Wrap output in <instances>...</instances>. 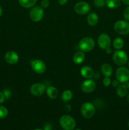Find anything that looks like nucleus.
I'll return each instance as SVG.
<instances>
[{
	"label": "nucleus",
	"instance_id": "nucleus-1",
	"mask_svg": "<svg viewBox=\"0 0 129 130\" xmlns=\"http://www.w3.org/2000/svg\"><path fill=\"white\" fill-rule=\"evenodd\" d=\"M113 59L115 64L119 67H121L125 66L128 63V57L126 52L121 50H117L114 53Z\"/></svg>",
	"mask_w": 129,
	"mask_h": 130
},
{
	"label": "nucleus",
	"instance_id": "nucleus-2",
	"mask_svg": "<svg viewBox=\"0 0 129 130\" xmlns=\"http://www.w3.org/2000/svg\"><path fill=\"white\" fill-rule=\"evenodd\" d=\"M59 124L64 130H73L76 126V121L70 115H63L59 119Z\"/></svg>",
	"mask_w": 129,
	"mask_h": 130
},
{
	"label": "nucleus",
	"instance_id": "nucleus-3",
	"mask_svg": "<svg viewBox=\"0 0 129 130\" xmlns=\"http://www.w3.org/2000/svg\"><path fill=\"white\" fill-rule=\"evenodd\" d=\"M94 39L91 37H85L80 41L78 43L80 51L83 52H89L92 51L95 47Z\"/></svg>",
	"mask_w": 129,
	"mask_h": 130
},
{
	"label": "nucleus",
	"instance_id": "nucleus-4",
	"mask_svg": "<svg viewBox=\"0 0 129 130\" xmlns=\"http://www.w3.org/2000/svg\"><path fill=\"white\" fill-rule=\"evenodd\" d=\"M114 30L120 35H126L129 33V22L127 20H120L114 24Z\"/></svg>",
	"mask_w": 129,
	"mask_h": 130
},
{
	"label": "nucleus",
	"instance_id": "nucleus-5",
	"mask_svg": "<svg viewBox=\"0 0 129 130\" xmlns=\"http://www.w3.org/2000/svg\"><path fill=\"white\" fill-rule=\"evenodd\" d=\"M80 112L82 115L86 119H90L94 116L96 112V107L92 103L87 102L83 103L80 108Z\"/></svg>",
	"mask_w": 129,
	"mask_h": 130
},
{
	"label": "nucleus",
	"instance_id": "nucleus-6",
	"mask_svg": "<svg viewBox=\"0 0 129 130\" xmlns=\"http://www.w3.org/2000/svg\"><path fill=\"white\" fill-rule=\"evenodd\" d=\"M115 76L120 83H126L129 81V69L124 66L120 67L116 69Z\"/></svg>",
	"mask_w": 129,
	"mask_h": 130
},
{
	"label": "nucleus",
	"instance_id": "nucleus-7",
	"mask_svg": "<svg viewBox=\"0 0 129 130\" xmlns=\"http://www.w3.org/2000/svg\"><path fill=\"white\" fill-rule=\"evenodd\" d=\"M44 15V9L41 6H33L30 10V13H29L30 19L35 22H40L43 19Z\"/></svg>",
	"mask_w": 129,
	"mask_h": 130
},
{
	"label": "nucleus",
	"instance_id": "nucleus-8",
	"mask_svg": "<svg viewBox=\"0 0 129 130\" xmlns=\"http://www.w3.org/2000/svg\"><path fill=\"white\" fill-rule=\"evenodd\" d=\"M111 38L110 36L106 33H102L100 34L97 39V43H98L99 47L101 50H106L111 46Z\"/></svg>",
	"mask_w": 129,
	"mask_h": 130
},
{
	"label": "nucleus",
	"instance_id": "nucleus-9",
	"mask_svg": "<svg viewBox=\"0 0 129 130\" xmlns=\"http://www.w3.org/2000/svg\"><path fill=\"white\" fill-rule=\"evenodd\" d=\"M74 10L77 13L83 15L89 13L91 10V6L85 1H80L77 3L74 6Z\"/></svg>",
	"mask_w": 129,
	"mask_h": 130
},
{
	"label": "nucleus",
	"instance_id": "nucleus-10",
	"mask_svg": "<svg viewBox=\"0 0 129 130\" xmlns=\"http://www.w3.org/2000/svg\"><path fill=\"white\" fill-rule=\"evenodd\" d=\"M46 86L44 84L36 83L31 85L30 88V92L34 96H41L45 93Z\"/></svg>",
	"mask_w": 129,
	"mask_h": 130
},
{
	"label": "nucleus",
	"instance_id": "nucleus-11",
	"mask_svg": "<svg viewBox=\"0 0 129 130\" xmlns=\"http://www.w3.org/2000/svg\"><path fill=\"white\" fill-rule=\"evenodd\" d=\"M80 88L83 92L89 93L94 91L96 88V83L94 80L92 79H87L82 82Z\"/></svg>",
	"mask_w": 129,
	"mask_h": 130
},
{
	"label": "nucleus",
	"instance_id": "nucleus-12",
	"mask_svg": "<svg viewBox=\"0 0 129 130\" xmlns=\"http://www.w3.org/2000/svg\"><path fill=\"white\" fill-rule=\"evenodd\" d=\"M32 69L37 74H43L46 71V66L45 63L41 60H34L31 62Z\"/></svg>",
	"mask_w": 129,
	"mask_h": 130
},
{
	"label": "nucleus",
	"instance_id": "nucleus-13",
	"mask_svg": "<svg viewBox=\"0 0 129 130\" xmlns=\"http://www.w3.org/2000/svg\"><path fill=\"white\" fill-rule=\"evenodd\" d=\"M5 60L8 63L14 65L19 60V56L17 53L14 51H9L5 55Z\"/></svg>",
	"mask_w": 129,
	"mask_h": 130
},
{
	"label": "nucleus",
	"instance_id": "nucleus-14",
	"mask_svg": "<svg viewBox=\"0 0 129 130\" xmlns=\"http://www.w3.org/2000/svg\"><path fill=\"white\" fill-rule=\"evenodd\" d=\"M80 74L82 77H83L84 78L91 79L94 75V72L91 67L85 66L81 68Z\"/></svg>",
	"mask_w": 129,
	"mask_h": 130
},
{
	"label": "nucleus",
	"instance_id": "nucleus-15",
	"mask_svg": "<svg viewBox=\"0 0 129 130\" xmlns=\"http://www.w3.org/2000/svg\"><path fill=\"white\" fill-rule=\"evenodd\" d=\"M128 92V88L127 85H120L118 87H116V93L119 97L123 98L127 96Z\"/></svg>",
	"mask_w": 129,
	"mask_h": 130
},
{
	"label": "nucleus",
	"instance_id": "nucleus-16",
	"mask_svg": "<svg viewBox=\"0 0 129 130\" xmlns=\"http://www.w3.org/2000/svg\"><path fill=\"white\" fill-rule=\"evenodd\" d=\"M87 24L91 26H95L99 22V17L96 13L91 12L87 15Z\"/></svg>",
	"mask_w": 129,
	"mask_h": 130
},
{
	"label": "nucleus",
	"instance_id": "nucleus-17",
	"mask_svg": "<svg viewBox=\"0 0 129 130\" xmlns=\"http://www.w3.org/2000/svg\"><path fill=\"white\" fill-rule=\"evenodd\" d=\"M101 71L104 77H111L113 74L112 67L109 63H103L101 67Z\"/></svg>",
	"mask_w": 129,
	"mask_h": 130
},
{
	"label": "nucleus",
	"instance_id": "nucleus-18",
	"mask_svg": "<svg viewBox=\"0 0 129 130\" xmlns=\"http://www.w3.org/2000/svg\"><path fill=\"white\" fill-rule=\"evenodd\" d=\"M85 59V55L84 52L82 51L76 52L73 56V62L76 64H81L84 62Z\"/></svg>",
	"mask_w": 129,
	"mask_h": 130
},
{
	"label": "nucleus",
	"instance_id": "nucleus-19",
	"mask_svg": "<svg viewBox=\"0 0 129 130\" xmlns=\"http://www.w3.org/2000/svg\"><path fill=\"white\" fill-rule=\"evenodd\" d=\"M46 91V94L51 99H56L58 96V95H59V91H58V89L53 86H48Z\"/></svg>",
	"mask_w": 129,
	"mask_h": 130
},
{
	"label": "nucleus",
	"instance_id": "nucleus-20",
	"mask_svg": "<svg viewBox=\"0 0 129 130\" xmlns=\"http://www.w3.org/2000/svg\"><path fill=\"white\" fill-rule=\"evenodd\" d=\"M121 0H106V5L110 9L118 8L121 5Z\"/></svg>",
	"mask_w": 129,
	"mask_h": 130
},
{
	"label": "nucleus",
	"instance_id": "nucleus-21",
	"mask_svg": "<svg viewBox=\"0 0 129 130\" xmlns=\"http://www.w3.org/2000/svg\"><path fill=\"white\" fill-rule=\"evenodd\" d=\"M18 1L20 6L25 8H32L37 2V0H18Z\"/></svg>",
	"mask_w": 129,
	"mask_h": 130
},
{
	"label": "nucleus",
	"instance_id": "nucleus-22",
	"mask_svg": "<svg viewBox=\"0 0 129 130\" xmlns=\"http://www.w3.org/2000/svg\"><path fill=\"white\" fill-rule=\"evenodd\" d=\"M73 98V93L71 90H67L63 92L61 95V100L63 102L67 103L70 101Z\"/></svg>",
	"mask_w": 129,
	"mask_h": 130
},
{
	"label": "nucleus",
	"instance_id": "nucleus-23",
	"mask_svg": "<svg viewBox=\"0 0 129 130\" xmlns=\"http://www.w3.org/2000/svg\"><path fill=\"white\" fill-rule=\"evenodd\" d=\"M124 41L121 38H116L113 41V46L116 50H121L124 46Z\"/></svg>",
	"mask_w": 129,
	"mask_h": 130
},
{
	"label": "nucleus",
	"instance_id": "nucleus-24",
	"mask_svg": "<svg viewBox=\"0 0 129 130\" xmlns=\"http://www.w3.org/2000/svg\"><path fill=\"white\" fill-rule=\"evenodd\" d=\"M8 114V110L5 107L0 105V119H4Z\"/></svg>",
	"mask_w": 129,
	"mask_h": 130
},
{
	"label": "nucleus",
	"instance_id": "nucleus-25",
	"mask_svg": "<svg viewBox=\"0 0 129 130\" xmlns=\"http://www.w3.org/2000/svg\"><path fill=\"white\" fill-rule=\"evenodd\" d=\"M94 5L97 8H102L106 3L104 0H94Z\"/></svg>",
	"mask_w": 129,
	"mask_h": 130
},
{
	"label": "nucleus",
	"instance_id": "nucleus-26",
	"mask_svg": "<svg viewBox=\"0 0 129 130\" xmlns=\"http://www.w3.org/2000/svg\"><path fill=\"white\" fill-rule=\"evenodd\" d=\"M111 79L110 77H104V78L102 80V84L106 87H108L111 84Z\"/></svg>",
	"mask_w": 129,
	"mask_h": 130
},
{
	"label": "nucleus",
	"instance_id": "nucleus-27",
	"mask_svg": "<svg viewBox=\"0 0 129 130\" xmlns=\"http://www.w3.org/2000/svg\"><path fill=\"white\" fill-rule=\"evenodd\" d=\"M3 93L5 99H9L11 96V95H12V92H11L10 89H5L3 91Z\"/></svg>",
	"mask_w": 129,
	"mask_h": 130
},
{
	"label": "nucleus",
	"instance_id": "nucleus-28",
	"mask_svg": "<svg viewBox=\"0 0 129 130\" xmlns=\"http://www.w3.org/2000/svg\"><path fill=\"white\" fill-rule=\"evenodd\" d=\"M123 18L125 19V20L129 21V6L126 7L124 10L123 13Z\"/></svg>",
	"mask_w": 129,
	"mask_h": 130
},
{
	"label": "nucleus",
	"instance_id": "nucleus-29",
	"mask_svg": "<svg viewBox=\"0 0 129 130\" xmlns=\"http://www.w3.org/2000/svg\"><path fill=\"white\" fill-rule=\"evenodd\" d=\"M49 5V0H42L40 3V6L43 9L47 8Z\"/></svg>",
	"mask_w": 129,
	"mask_h": 130
},
{
	"label": "nucleus",
	"instance_id": "nucleus-30",
	"mask_svg": "<svg viewBox=\"0 0 129 130\" xmlns=\"http://www.w3.org/2000/svg\"><path fill=\"white\" fill-rule=\"evenodd\" d=\"M53 126L51 123H46L44 126V130H52Z\"/></svg>",
	"mask_w": 129,
	"mask_h": 130
},
{
	"label": "nucleus",
	"instance_id": "nucleus-31",
	"mask_svg": "<svg viewBox=\"0 0 129 130\" xmlns=\"http://www.w3.org/2000/svg\"><path fill=\"white\" fill-rule=\"evenodd\" d=\"M5 98L3 95V93L0 91V104L3 103L4 102H5Z\"/></svg>",
	"mask_w": 129,
	"mask_h": 130
},
{
	"label": "nucleus",
	"instance_id": "nucleus-32",
	"mask_svg": "<svg viewBox=\"0 0 129 130\" xmlns=\"http://www.w3.org/2000/svg\"><path fill=\"white\" fill-rule=\"evenodd\" d=\"M111 84H112V85H113V87L116 88V87H118L119 85H120V82H119V81H118L117 79L114 80V81H113L112 83H111Z\"/></svg>",
	"mask_w": 129,
	"mask_h": 130
},
{
	"label": "nucleus",
	"instance_id": "nucleus-33",
	"mask_svg": "<svg viewBox=\"0 0 129 130\" xmlns=\"http://www.w3.org/2000/svg\"><path fill=\"white\" fill-rule=\"evenodd\" d=\"M64 110H65L66 112H70L71 110H72V107H71L70 105L67 104V105H66L65 106H64Z\"/></svg>",
	"mask_w": 129,
	"mask_h": 130
},
{
	"label": "nucleus",
	"instance_id": "nucleus-34",
	"mask_svg": "<svg viewBox=\"0 0 129 130\" xmlns=\"http://www.w3.org/2000/svg\"><path fill=\"white\" fill-rule=\"evenodd\" d=\"M68 0H58V3L61 5H65L68 3Z\"/></svg>",
	"mask_w": 129,
	"mask_h": 130
},
{
	"label": "nucleus",
	"instance_id": "nucleus-35",
	"mask_svg": "<svg viewBox=\"0 0 129 130\" xmlns=\"http://www.w3.org/2000/svg\"><path fill=\"white\" fill-rule=\"evenodd\" d=\"M121 2L123 3L125 5L129 6V0H121Z\"/></svg>",
	"mask_w": 129,
	"mask_h": 130
},
{
	"label": "nucleus",
	"instance_id": "nucleus-36",
	"mask_svg": "<svg viewBox=\"0 0 129 130\" xmlns=\"http://www.w3.org/2000/svg\"><path fill=\"white\" fill-rule=\"evenodd\" d=\"M106 52L108 54H111V53H112V50H111L110 47V48H108V49L106 50Z\"/></svg>",
	"mask_w": 129,
	"mask_h": 130
},
{
	"label": "nucleus",
	"instance_id": "nucleus-37",
	"mask_svg": "<svg viewBox=\"0 0 129 130\" xmlns=\"http://www.w3.org/2000/svg\"><path fill=\"white\" fill-rule=\"evenodd\" d=\"M2 14H3V9H2V7L0 6V17L2 15Z\"/></svg>",
	"mask_w": 129,
	"mask_h": 130
},
{
	"label": "nucleus",
	"instance_id": "nucleus-38",
	"mask_svg": "<svg viewBox=\"0 0 129 130\" xmlns=\"http://www.w3.org/2000/svg\"><path fill=\"white\" fill-rule=\"evenodd\" d=\"M127 101H128V102L129 103V93L128 94V95H127Z\"/></svg>",
	"mask_w": 129,
	"mask_h": 130
},
{
	"label": "nucleus",
	"instance_id": "nucleus-39",
	"mask_svg": "<svg viewBox=\"0 0 129 130\" xmlns=\"http://www.w3.org/2000/svg\"><path fill=\"white\" fill-rule=\"evenodd\" d=\"M127 85L128 88V89H129V81L127 82V85Z\"/></svg>",
	"mask_w": 129,
	"mask_h": 130
},
{
	"label": "nucleus",
	"instance_id": "nucleus-40",
	"mask_svg": "<svg viewBox=\"0 0 129 130\" xmlns=\"http://www.w3.org/2000/svg\"><path fill=\"white\" fill-rule=\"evenodd\" d=\"M75 130H82V129H79V128H77V129H75Z\"/></svg>",
	"mask_w": 129,
	"mask_h": 130
},
{
	"label": "nucleus",
	"instance_id": "nucleus-41",
	"mask_svg": "<svg viewBox=\"0 0 129 130\" xmlns=\"http://www.w3.org/2000/svg\"><path fill=\"white\" fill-rule=\"evenodd\" d=\"M34 130H44V129H35Z\"/></svg>",
	"mask_w": 129,
	"mask_h": 130
},
{
	"label": "nucleus",
	"instance_id": "nucleus-42",
	"mask_svg": "<svg viewBox=\"0 0 129 130\" xmlns=\"http://www.w3.org/2000/svg\"><path fill=\"white\" fill-rule=\"evenodd\" d=\"M128 67H129V59L128 60Z\"/></svg>",
	"mask_w": 129,
	"mask_h": 130
},
{
	"label": "nucleus",
	"instance_id": "nucleus-43",
	"mask_svg": "<svg viewBox=\"0 0 129 130\" xmlns=\"http://www.w3.org/2000/svg\"><path fill=\"white\" fill-rule=\"evenodd\" d=\"M128 128H129V120H128Z\"/></svg>",
	"mask_w": 129,
	"mask_h": 130
}]
</instances>
